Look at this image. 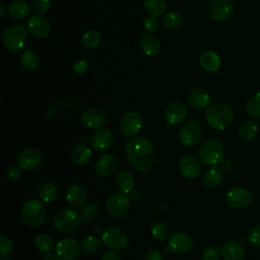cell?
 I'll return each mask as SVG.
<instances>
[{
	"label": "cell",
	"mask_w": 260,
	"mask_h": 260,
	"mask_svg": "<svg viewBox=\"0 0 260 260\" xmlns=\"http://www.w3.org/2000/svg\"><path fill=\"white\" fill-rule=\"evenodd\" d=\"M125 152L130 165L139 172H146L153 166L154 148L145 137L131 138L126 144Z\"/></svg>",
	"instance_id": "6da1fadb"
},
{
	"label": "cell",
	"mask_w": 260,
	"mask_h": 260,
	"mask_svg": "<svg viewBox=\"0 0 260 260\" xmlns=\"http://www.w3.org/2000/svg\"><path fill=\"white\" fill-rule=\"evenodd\" d=\"M234 109L225 103H217L210 106L205 112L207 124L215 130H224L234 122Z\"/></svg>",
	"instance_id": "7a4b0ae2"
},
{
	"label": "cell",
	"mask_w": 260,
	"mask_h": 260,
	"mask_svg": "<svg viewBox=\"0 0 260 260\" xmlns=\"http://www.w3.org/2000/svg\"><path fill=\"white\" fill-rule=\"evenodd\" d=\"M38 199L25 201L20 208V216L25 224L31 228L41 226L47 218L45 205Z\"/></svg>",
	"instance_id": "3957f363"
},
{
	"label": "cell",
	"mask_w": 260,
	"mask_h": 260,
	"mask_svg": "<svg viewBox=\"0 0 260 260\" xmlns=\"http://www.w3.org/2000/svg\"><path fill=\"white\" fill-rule=\"evenodd\" d=\"M4 47L10 53L21 51L27 43L26 28L21 24H12L8 26L2 36Z\"/></svg>",
	"instance_id": "277c9868"
},
{
	"label": "cell",
	"mask_w": 260,
	"mask_h": 260,
	"mask_svg": "<svg viewBox=\"0 0 260 260\" xmlns=\"http://www.w3.org/2000/svg\"><path fill=\"white\" fill-rule=\"evenodd\" d=\"M198 154L205 166L218 165L223 159V145L218 139L209 138L201 144Z\"/></svg>",
	"instance_id": "5b68a950"
},
{
	"label": "cell",
	"mask_w": 260,
	"mask_h": 260,
	"mask_svg": "<svg viewBox=\"0 0 260 260\" xmlns=\"http://www.w3.org/2000/svg\"><path fill=\"white\" fill-rule=\"evenodd\" d=\"M82 219L83 218L78 211L72 208H65L55 215L53 224L60 233H70L80 225Z\"/></svg>",
	"instance_id": "8992f818"
},
{
	"label": "cell",
	"mask_w": 260,
	"mask_h": 260,
	"mask_svg": "<svg viewBox=\"0 0 260 260\" xmlns=\"http://www.w3.org/2000/svg\"><path fill=\"white\" fill-rule=\"evenodd\" d=\"M102 241L104 245L113 250L120 251L127 247L128 245V237L124 231L119 228H108L102 234Z\"/></svg>",
	"instance_id": "52a82bcc"
},
{
	"label": "cell",
	"mask_w": 260,
	"mask_h": 260,
	"mask_svg": "<svg viewBox=\"0 0 260 260\" xmlns=\"http://www.w3.org/2000/svg\"><path fill=\"white\" fill-rule=\"evenodd\" d=\"M142 127V117L136 111H129L124 114L120 121V131L127 138H134Z\"/></svg>",
	"instance_id": "ba28073f"
},
{
	"label": "cell",
	"mask_w": 260,
	"mask_h": 260,
	"mask_svg": "<svg viewBox=\"0 0 260 260\" xmlns=\"http://www.w3.org/2000/svg\"><path fill=\"white\" fill-rule=\"evenodd\" d=\"M226 204L233 209H243L250 206L253 202V194L241 187L231 189L226 193Z\"/></svg>",
	"instance_id": "9c48e42d"
},
{
	"label": "cell",
	"mask_w": 260,
	"mask_h": 260,
	"mask_svg": "<svg viewBox=\"0 0 260 260\" xmlns=\"http://www.w3.org/2000/svg\"><path fill=\"white\" fill-rule=\"evenodd\" d=\"M26 29L36 38H47L52 30L51 22L42 14H32L26 20Z\"/></svg>",
	"instance_id": "30bf717a"
},
{
	"label": "cell",
	"mask_w": 260,
	"mask_h": 260,
	"mask_svg": "<svg viewBox=\"0 0 260 260\" xmlns=\"http://www.w3.org/2000/svg\"><path fill=\"white\" fill-rule=\"evenodd\" d=\"M130 208V199L129 197L122 193L117 192L108 198L107 201V209L111 215L117 218L123 217Z\"/></svg>",
	"instance_id": "8fae6325"
},
{
	"label": "cell",
	"mask_w": 260,
	"mask_h": 260,
	"mask_svg": "<svg viewBox=\"0 0 260 260\" xmlns=\"http://www.w3.org/2000/svg\"><path fill=\"white\" fill-rule=\"evenodd\" d=\"M56 254L62 260H76L80 255V245L73 238L61 239L55 247Z\"/></svg>",
	"instance_id": "7c38bea8"
},
{
	"label": "cell",
	"mask_w": 260,
	"mask_h": 260,
	"mask_svg": "<svg viewBox=\"0 0 260 260\" xmlns=\"http://www.w3.org/2000/svg\"><path fill=\"white\" fill-rule=\"evenodd\" d=\"M201 138V126L197 121L191 120L186 122L179 133V139L185 146L196 145Z\"/></svg>",
	"instance_id": "4fadbf2b"
},
{
	"label": "cell",
	"mask_w": 260,
	"mask_h": 260,
	"mask_svg": "<svg viewBox=\"0 0 260 260\" xmlns=\"http://www.w3.org/2000/svg\"><path fill=\"white\" fill-rule=\"evenodd\" d=\"M42 160L41 152L35 148L22 149L16 156L17 166L25 171L38 168L42 164Z\"/></svg>",
	"instance_id": "5bb4252c"
},
{
	"label": "cell",
	"mask_w": 260,
	"mask_h": 260,
	"mask_svg": "<svg viewBox=\"0 0 260 260\" xmlns=\"http://www.w3.org/2000/svg\"><path fill=\"white\" fill-rule=\"evenodd\" d=\"M80 120L84 126L91 129H98L107 122V114L100 108H88L84 110L80 116Z\"/></svg>",
	"instance_id": "9a60e30c"
},
{
	"label": "cell",
	"mask_w": 260,
	"mask_h": 260,
	"mask_svg": "<svg viewBox=\"0 0 260 260\" xmlns=\"http://www.w3.org/2000/svg\"><path fill=\"white\" fill-rule=\"evenodd\" d=\"M233 0H212L209 5V14L215 21L226 20L234 10Z\"/></svg>",
	"instance_id": "2e32d148"
},
{
	"label": "cell",
	"mask_w": 260,
	"mask_h": 260,
	"mask_svg": "<svg viewBox=\"0 0 260 260\" xmlns=\"http://www.w3.org/2000/svg\"><path fill=\"white\" fill-rule=\"evenodd\" d=\"M179 168L182 175L187 179L197 178L201 171V165L199 159L192 154H185L180 159Z\"/></svg>",
	"instance_id": "e0dca14e"
},
{
	"label": "cell",
	"mask_w": 260,
	"mask_h": 260,
	"mask_svg": "<svg viewBox=\"0 0 260 260\" xmlns=\"http://www.w3.org/2000/svg\"><path fill=\"white\" fill-rule=\"evenodd\" d=\"M168 244H169V247L175 253L185 254L191 250L193 246V241L188 234L183 232H177L171 236Z\"/></svg>",
	"instance_id": "ac0fdd59"
},
{
	"label": "cell",
	"mask_w": 260,
	"mask_h": 260,
	"mask_svg": "<svg viewBox=\"0 0 260 260\" xmlns=\"http://www.w3.org/2000/svg\"><path fill=\"white\" fill-rule=\"evenodd\" d=\"M113 140H114V137L112 132L109 129L102 128V129H98L94 133H92V135L90 136L89 142H90V145L95 150L104 151L112 145Z\"/></svg>",
	"instance_id": "d6986e66"
},
{
	"label": "cell",
	"mask_w": 260,
	"mask_h": 260,
	"mask_svg": "<svg viewBox=\"0 0 260 260\" xmlns=\"http://www.w3.org/2000/svg\"><path fill=\"white\" fill-rule=\"evenodd\" d=\"M188 111L183 103L175 102L170 104L165 110V117L169 124L176 125L181 123L187 117Z\"/></svg>",
	"instance_id": "ffe728a7"
},
{
	"label": "cell",
	"mask_w": 260,
	"mask_h": 260,
	"mask_svg": "<svg viewBox=\"0 0 260 260\" xmlns=\"http://www.w3.org/2000/svg\"><path fill=\"white\" fill-rule=\"evenodd\" d=\"M221 255L224 260H244L245 251L242 244L236 240H229L221 246Z\"/></svg>",
	"instance_id": "44dd1931"
},
{
	"label": "cell",
	"mask_w": 260,
	"mask_h": 260,
	"mask_svg": "<svg viewBox=\"0 0 260 260\" xmlns=\"http://www.w3.org/2000/svg\"><path fill=\"white\" fill-rule=\"evenodd\" d=\"M117 168V158L112 153L102 155L95 164V172L101 177H110Z\"/></svg>",
	"instance_id": "7402d4cb"
},
{
	"label": "cell",
	"mask_w": 260,
	"mask_h": 260,
	"mask_svg": "<svg viewBox=\"0 0 260 260\" xmlns=\"http://www.w3.org/2000/svg\"><path fill=\"white\" fill-rule=\"evenodd\" d=\"M188 104L195 109L201 110L206 108L210 103L209 93L203 88H193L187 94Z\"/></svg>",
	"instance_id": "603a6c76"
},
{
	"label": "cell",
	"mask_w": 260,
	"mask_h": 260,
	"mask_svg": "<svg viewBox=\"0 0 260 260\" xmlns=\"http://www.w3.org/2000/svg\"><path fill=\"white\" fill-rule=\"evenodd\" d=\"M67 203L71 207H82L86 201V191L78 184L71 185L66 192Z\"/></svg>",
	"instance_id": "cb8c5ba5"
},
{
	"label": "cell",
	"mask_w": 260,
	"mask_h": 260,
	"mask_svg": "<svg viewBox=\"0 0 260 260\" xmlns=\"http://www.w3.org/2000/svg\"><path fill=\"white\" fill-rule=\"evenodd\" d=\"M116 186L120 192L129 194L135 186L134 175L128 170H122L116 176Z\"/></svg>",
	"instance_id": "d4e9b609"
},
{
	"label": "cell",
	"mask_w": 260,
	"mask_h": 260,
	"mask_svg": "<svg viewBox=\"0 0 260 260\" xmlns=\"http://www.w3.org/2000/svg\"><path fill=\"white\" fill-rule=\"evenodd\" d=\"M139 46L143 53H145L148 56H155L161 50L160 41L151 35H145L141 37L139 41Z\"/></svg>",
	"instance_id": "484cf974"
},
{
	"label": "cell",
	"mask_w": 260,
	"mask_h": 260,
	"mask_svg": "<svg viewBox=\"0 0 260 260\" xmlns=\"http://www.w3.org/2000/svg\"><path fill=\"white\" fill-rule=\"evenodd\" d=\"M200 66L208 72H214L218 70L220 66V58L213 51L203 52L199 58Z\"/></svg>",
	"instance_id": "4316f807"
},
{
	"label": "cell",
	"mask_w": 260,
	"mask_h": 260,
	"mask_svg": "<svg viewBox=\"0 0 260 260\" xmlns=\"http://www.w3.org/2000/svg\"><path fill=\"white\" fill-rule=\"evenodd\" d=\"M7 12L14 19H23L29 14L30 8L26 2L22 0H14L8 5Z\"/></svg>",
	"instance_id": "83f0119b"
},
{
	"label": "cell",
	"mask_w": 260,
	"mask_h": 260,
	"mask_svg": "<svg viewBox=\"0 0 260 260\" xmlns=\"http://www.w3.org/2000/svg\"><path fill=\"white\" fill-rule=\"evenodd\" d=\"M91 157V149L85 143H79L71 150V159L76 165H84Z\"/></svg>",
	"instance_id": "f1b7e54d"
},
{
	"label": "cell",
	"mask_w": 260,
	"mask_h": 260,
	"mask_svg": "<svg viewBox=\"0 0 260 260\" xmlns=\"http://www.w3.org/2000/svg\"><path fill=\"white\" fill-rule=\"evenodd\" d=\"M20 64L26 71H35L40 66V58L31 50H24L20 55Z\"/></svg>",
	"instance_id": "f546056e"
},
{
	"label": "cell",
	"mask_w": 260,
	"mask_h": 260,
	"mask_svg": "<svg viewBox=\"0 0 260 260\" xmlns=\"http://www.w3.org/2000/svg\"><path fill=\"white\" fill-rule=\"evenodd\" d=\"M222 178L223 175L219 168H210L204 172L202 181L207 188H215L221 183Z\"/></svg>",
	"instance_id": "4dcf8cb0"
},
{
	"label": "cell",
	"mask_w": 260,
	"mask_h": 260,
	"mask_svg": "<svg viewBox=\"0 0 260 260\" xmlns=\"http://www.w3.org/2000/svg\"><path fill=\"white\" fill-rule=\"evenodd\" d=\"M184 23L183 15L178 11H169L162 16V24L168 29H179Z\"/></svg>",
	"instance_id": "1f68e13d"
},
{
	"label": "cell",
	"mask_w": 260,
	"mask_h": 260,
	"mask_svg": "<svg viewBox=\"0 0 260 260\" xmlns=\"http://www.w3.org/2000/svg\"><path fill=\"white\" fill-rule=\"evenodd\" d=\"M257 132L258 126L253 121H246L239 127L238 135L241 140L248 142L256 137Z\"/></svg>",
	"instance_id": "d6a6232c"
},
{
	"label": "cell",
	"mask_w": 260,
	"mask_h": 260,
	"mask_svg": "<svg viewBox=\"0 0 260 260\" xmlns=\"http://www.w3.org/2000/svg\"><path fill=\"white\" fill-rule=\"evenodd\" d=\"M144 8L150 13L151 16L158 17L165 14L167 10L166 0H143Z\"/></svg>",
	"instance_id": "836d02e7"
},
{
	"label": "cell",
	"mask_w": 260,
	"mask_h": 260,
	"mask_svg": "<svg viewBox=\"0 0 260 260\" xmlns=\"http://www.w3.org/2000/svg\"><path fill=\"white\" fill-rule=\"evenodd\" d=\"M39 197L41 201L50 203L58 197V188L53 183H46L39 189Z\"/></svg>",
	"instance_id": "e575fe53"
},
{
	"label": "cell",
	"mask_w": 260,
	"mask_h": 260,
	"mask_svg": "<svg viewBox=\"0 0 260 260\" xmlns=\"http://www.w3.org/2000/svg\"><path fill=\"white\" fill-rule=\"evenodd\" d=\"M54 240L48 234L42 233L35 238V246L41 253H50L54 248Z\"/></svg>",
	"instance_id": "d590c367"
},
{
	"label": "cell",
	"mask_w": 260,
	"mask_h": 260,
	"mask_svg": "<svg viewBox=\"0 0 260 260\" xmlns=\"http://www.w3.org/2000/svg\"><path fill=\"white\" fill-rule=\"evenodd\" d=\"M246 110L253 120L260 121V92H256L249 99Z\"/></svg>",
	"instance_id": "8d00e7d4"
},
{
	"label": "cell",
	"mask_w": 260,
	"mask_h": 260,
	"mask_svg": "<svg viewBox=\"0 0 260 260\" xmlns=\"http://www.w3.org/2000/svg\"><path fill=\"white\" fill-rule=\"evenodd\" d=\"M101 39V34L96 29H89L83 35L81 44L85 49H94L100 45Z\"/></svg>",
	"instance_id": "74e56055"
},
{
	"label": "cell",
	"mask_w": 260,
	"mask_h": 260,
	"mask_svg": "<svg viewBox=\"0 0 260 260\" xmlns=\"http://www.w3.org/2000/svg\"><path fill=\"white\" fill-rule=\"evenodd\" d=\"M100 240L94 237V236H87L85 237L82 241H81V244H80V248H81V251L84 253V254H93L95 253L99 249H100Z\"/></svg>",
	"instance_id": "f35d334b"
},
{
	"label": "cell",
	"mask_w": 260,
	"mask_h": 260,
	"mask_svg": "<svg viewBox=\"0 0 260 260\" xmlns=\"http://www.w3.org/2000/svg\"><path fill=\"white\" fill-rule=\"evenodd\" d=\"M151 233L153 238L158 241V242H164L168 239L170 235V229L169 226L162 222V221H157L152 225Z\"/></svg>",
	"instance_id": "ab89813d"
},
{
	"label": "cell",
	"mask_w": 260,
	"mask_h": 260,
	"mask_svg": "<svg viewBox=\"0 0 260 260\" xmlns=\"http://www.w3.org/2000/svg\"><path fill=\"white\" fill-rule=\"evenodd\" d=\"M99 213V208L93 203L84 204L81 208V216L83 219H90L95 217V215Z\"/></svg>",
	"instance_id": "60d3db41"
},
{
	"label": "cell",
	"mask_w": 260,
	"mask_h": 260,
	"mask_svg": "<svg viewBox=\"0 0 260 260\" xmlns=\"http://www.w3.org/2000/svg\"><path fill=\"white\" fill-rule=\"evenodd\" d=\"M248 240L252 246L260 248V224L254 225L249 231Z\"/></svg>",
	"instance_id": "b9f144b4"
},
{
	"label": "cell",
	"mask_w": 260,
	"mask_h": 260,
	"mask_svg": "<svg viewBox=\"0 0 260 260\" xmlns=\"http://www.w3.org/2000/svg\"><path fill=\"white\" fill-rule=\"evenodd\" d=\"M159 20L157 19V17H154V16H148L144 19L143 21V26H144V29L150 34L152 32H155L157 31V29L159 28Z\"/></svg>",
	"instance_id": "7bdbcfd3"
},
{
	"label": "cell",
	"mask_w": 260,
	"mask_h": 260,
	"mask_svg": "<svg viewBox=\"0 0 260 260\" xmlns=\"http://www.w3.org/2000/svg\"><path fill=\"white\" fill-rule=\"evenodd\" d=\"M12 252V242L11 240L3 235L0 238V254L1 256H8Z\"/></svg>",
	"instance_id": "ee69618b"
},
{
	"label": "cell",
	"mask_w": 260,
	"mask_h": 260,
	"mask_svg": "<svg viewBox=\"0 0 260 260\" xmlns=\"http://www.w3.org/2000/svg\"><path fill=\"white\" fill-rule=\"evenodd\" d=\"M51 6V0H32V8L38 14L46 13Z\"/></svg>",
	"instance_id": "f6af8a7d"
},
{
	"label": "cell",
	"mask_w": 260,
	"mask_h": 260,
	"mask_svg": "<svg viewBox=\"0 0 260 260\" xmlns=\"http://www.w3.org/2000/svg\"><path fill=\"white\" fill-rule=\"evenodd\" d=\"M220 252L216 247H208L202 254L203 260H219Z\"/></svg>",
	"instance_id": "bcb514c9"
},
{
	"label": "cell",
	"mask_w": 260,
	"mask_h": 260,
	"mask_svg": "<svg viewBox=\"0 0 260 260\" xmlns=\"http://www.w3.org/2000/svg\"><path fill=\"white\" fill-rule=\"evenodd\" d=\"M20 176H21V171L16 166H11L6 171V177L10 181H16L20 178Z\"/></svg>",
	"instance_id": "7dc6e473"
},
{
	"label": "cell",
	"mask_w": 260,
	"mask_h": 260,
	"mask_svg": "<svg viewBox=\"0 0 260 260\" xmlns=\"http://www.w3.org/2000/svg\"><path fill=\"white\" fill-rule=\"evenodd\" d=\"M87 67H88L87 61L84 59H80V60L76 61L75 64L73 65V70L75 73L80 74V73H83L84 71H86Z\"/></svg>",
	"instance_id": "c3c4849f"
},
{
	"label": "cell",
	"mask_w": 260,
	"mask_h": 260,
	"mask_svg": "<svg viewBox=\"0 0 260 260\" xmlns=\"http://www.w3.org/2000/svg\"><path fill=\"white\" fill-rule=\"evenodd\" d=\"M144 260H162V255L157 249H149L145 253Z\"/></svg>",
	"instance_id": "681fc988"
},
{
	"label": "cell",
	"mask_w": 260,
	"mask_h": 260,
	"mask_svg": "<svg viewBox=\"0 0 260 260\" xmlns=\"http://www.w3.org/2000/svg\"><path fill=\"white\" fill-rule=\"evenodd\" d=\"M129 199L130 201H133V202H137L139 201L141 198H142V193L141 191L139 190H136V189H133L130 193H129Z\"/></svg>",
	"instance_id": "f907efd6"
},
{
	"label": "cell",
	"mask_w": 260,
	"mask_h": 260,
	"mask_svg": "<svg viewBox=\"0 0 260 260\" xmlns=\"http://www.w3.org/2000/svg\"><path fill=\"white\" fill-rule=\"evenodd\" d=\"M102 260H122V259H121V257L119 256V254H117L116 252H114V251H109V252H106V253L103 255Z\"/></svg>",
	"instance_id": "816d5d0a"
},
{
	"label": "cell",
	"mask_w": 260,
	"mask_h": 260,
	"mask_svg": "<svg viewBox=\"0 0 260 260\" xmlns=\"http://www.w3.org/2000/svg\"><path fill=\"white\" fill-rule=\"evenodd\" d=\"M219 169L221 172H230L232 170V162L229 159H222L219 164Z\"/></svg>",
	"instance_id": "f5cc1de1"
},
{
	"label": "cell",
	"mask_w": 260,
	"mask_h": 260,
	"mask_svg": "<svg viewBox=\"0 0 260 260\" xmlns=\"http://www.w3.org/2000/svg\"><path fill=\"white\" fill-rule=\"evenodd\" d=\"M43 260H59V256L57 254H54V253H48L43 258Z\"/></svg>",
	"instance_id": "db71d44e"
},
{
	"label": "cell",
	"mask_w": 260,
	"mask_h": 260,
	"mask_svg": "<svg viewBox=\"0 0 260 260\" xmlns=\"http://www.w3.org/2000/svg\"><path fill=\"white\" fill-rule=\"evenodd\" d=\"M0 7H1V14H0V16H1V17H4V15H5V13H6V11H5V6H4L3 3H0Z\"/></svg>",
	"instance_id": "11a10c76"
},
{
	"label": "cell",
	"mask_w": 260,
	"mask_h": 260,
	"mask_svg": "<svg viewBox=\"0 0 260 260\" xmlns=\"http://www.w3.org/2000/svg\"><path fill=\"white\" fill-rule=\"evenodd\" d=\"M0 260H11V259H9V258H6V257H2Z\"/></svg>",
	"instance_id": "9f6ffc18"
},
{
	"label": "cell",
	"mask_w": 260,
	"mask_h": 260,
	"mask_svg": "<svg viewBox=\"0 0 260 260\" xmlns=\"http://www.w3.org/2000/svg\"><path fill=\"white\" fill-rule=\"evenodd\" d=\"M258 129H259V131H260V124L258 125Z\"/></svg>",
	"instance_id": "6f0895ef"
},
{
	"label": "cell",
	"mask_w": 260,
	"mask_h": 260,
	"mask_svg": "<svg viewBox=\"0 0 260 260\" xmlns=\"http://www.w3.org/2000/svg\"><path fill=\"white\" fill-rule=\"evenodd\" d=\"M241 1H250V0H241Z\"/></svg>",
	"instance_id": "680465c9"
},
{
	"label": "cell",
	"mask_w": 260,
	"mask_h": 260,
	"mask_svg": "<svg viewBox=\"0 0 260 260\" xmlns=\"http://www.w3.org/2000/svg\"><path fill=\"white\" fill-rule=\"evenodd\" d=\"M89 1H96V0H89Z\"/></svg>",
	"instance_id": "91938a15"
}]
</instances>
